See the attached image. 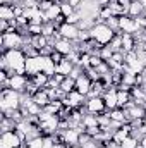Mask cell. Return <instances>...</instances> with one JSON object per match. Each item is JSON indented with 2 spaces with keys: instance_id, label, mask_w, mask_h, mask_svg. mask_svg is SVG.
Listing matches in <instances>:
<instances>
[{
  "instance_id": "1",
  "label": "cell",
  "mask_w": 146,
  "mask_h": 148,
  "mask_svg": "<svg viewBox=\"0 0 146 148\" xmlns=\"http://www.w3.org/2000/svg\"><path fill=\"white\" fill-rule=\"evenodd\" d=\"M21 102H23V93H19V91H16L12 88H2V91H0L2 112L21 109Z\"/></svg>"
},
{
  "instance_id": "2",
  "label": "cell",
  "mask_w": 146,
  "mask_h": 148,
  "mask_svg": "<svg viewBox=\"0 0 146 148\" xmlns=\"http://www.w3.org/2000/svg\"><path fill=\"white\" fill-rule=\"evenodd\" d=\"M115 35H117V31H113L112 28H108L105 23H96L93 26V29H91V36L95 38L96 41H100L102 45H108Z\"/></svg>"
},
{
  "instance_id": "3",
  "label": "cell",
  "mask_w": 146,
  "mask_h": 148,
  "mask_svg": "<svg viewBox=\"0 0 146 148\" xmlns=\"http://www.w3.org/2000/svg\"><path fill=\"white\" fill-rule=\"evenodd\" d=\"M26 140H23L16 131H9V133H2L0 138V148H19Z\"/></svg>"
},
{
  "instance_id": "4",
  "label": "cell",
  "mask_w": 146,
  "mask_h": 148,
  "mask_svg": "<svg viewBox=\"0 0 146 148\" xmlns=\"http://www.w3.org/2000/svg\"><path fill=\"white\" fill-rule=\"evenodd\" d=\"M86 109L88 114H95V115H102L107 112V105H105V100L103 97H91L86 100Z\"/></svg>"
},
{
  "instance_id": "5",
  "label": "cell",
  "mask_w": 146,
  "mask_h": 148,
  "mask_svg": "<svg viewBox=\"0 0 146 148\" xmlns=\"http://www.w3.org/2000/svg\"><path fill=\"white\" fill-rule=\"evenodd\" d=\"M119 31L120 33H131V35H134V33L139 31V26H138V23H136L134 17H131V16H120L119 17Z\"/></svg>"
},
{
  "instance_id": "6",
  "label": "cell",
  "mask_w": 146,
  "mask_h": 148,
  "mask_svg": "<svg viewBox=\"0 0 146 148\" xmlns=\"http://www.w3.org/2000/svg\"><path fill=\"white\" fill-rule=\"evenodd\" d=\"M86 100H88V97H84L83 93H79L77 90H72L71 93H67V97L62 100L64 102V105L67 107H74V109H79V107H83L84 103H86Z\"/></svg>"
},
{
  "instance_id": "7",
  "label": "cell",
  "mask_w": 146,
  "mask_h": 148,
  "mask_svg": "<svg viewBox=\"0 0 146 148\" xmlns=\"http://www.w3.org/2000/svg\"><path fill=\"white\" fill-rule=\"evenodd\" d=\"M91 88H93V81H91V77H89L86 73L81 74V76L76 79V90H77L79 93H83L84 97H88V95H89Z\"/></svg>"
},
{
  "instance_id": "8",
  "label": "cell",
  "mask_w": 146,
  "mask_h": 148,
  "mask_svg": "<svg viewBox=\"0 0 146 148\" xmlns=\"http://www.w3.org/2000/svg\"><path fill=\"white\" fill-rule=\"evenodd\" d=\"M59 33L62 35V38H65V40H71V41H76L77 36H79V28L76 26V24H62L60 28H59Z\"/></svg>"
},
{
  "instance_id": "9",
  "label": "cell",
  "mask_w": 146,
  "mask_h": 148,
  "mask_svg": "<svg viewBox=\"0 0 146 148\" xmlns=\"http://www.w3.org/2000/svg\"><path fill=\"white\" fill-rule=\"evenodd\" d=\"M103 100H105L107 110H112V109H117L119 107V103H117V88L115 86H110L108 90H105Z\"/></svg>"
},
{
  "instance_id": "10",
  "label": "cell",
  "mask_w": 146,
  "mask_h": 148,
  "mask_svg": "<svg viewBox=\"0 0 146 148\" xmlns=\"http://www.w3.org/2000/svg\"><path fill=\"white\" fill-rule=\"evenodd\" d=\"M55 50L57 52H60L62 55H69L71 52L74 50V41H71V40H65V38H60L57 43H55Z\"/></svg>"
},
{
  "instance_id": "11",
  "label": "cell",
  "mask_w": 146,
  "mask_h": 148,
  "mask_svg": "<svg viewBox=\"0 0 146 148\" xmlns=\"http://www.w3.org/2000/svg\"><path fill=\"white\" fill-rule=\"evenodd\" d=\"M129 102H132V95L131 90H124V88H117V103L120 109H124Z\"/></svg>"
},
{
  "instance_id": "12",
  "label": "cell",
  "mask_w": 146,
  "mask_h": 148,
  "mask_svg": "<svg viewBox=\"0 0 146 148\" xmlns=\"http://www.w3.org/2000/svg\"><path fill=\"white\" fill-rule=\"evenodd\" d=\"M79 136H81V133L77 131V129H72V127H69V129H65L64 131V143H67V145H79Z\"/></svg>"
},
{
  "instance_id": "13",
  "label": "cell",
  "mask_w": 146,
  "mask_h": 148,
  "mask_svg": "<svg viewBox=\"0 0 146 148\" xmlns=\"http://www.w3.org/2000/svg\"><path fill=\"white\" fill-rule=\"evenodd\" d=\"M145 14V7H143V3L139 2V0H132L131 2V5H129V9H127V16H131V17H139V16H143Z\"/></svg>"
},
{
  "instance_id": "14",
  "label": "cell",
  "mask_w": 146,
  "mask_h": 148,
  "mask_svg": "<svg viewBox=\"0 0 146 148\" xmlns=\"http://www.w3.org/2000/svg\"><path fill=\"white\" fill-rule=\"evenodd\" d=\"M33 100L36 102V103L40 105V107H41V109H45V107H46V105H48V103L52 102L45 88H41V90H38L36 93H35V97H33Z\"/></svg>"
},
{
  "instance_id": "15",
  "label": "cell",
  "mask_w": 146,
  "mask_h": 148,
  "mask_svg": "<svg viewBox=\"0 0 146 148\" xmlns=\"http://www.w3.org/2000/svg\"><path fill=\"white\" fill-rule=\"evenodd\" d=\"M72 69H74V64L65 57L60 64H57L55 66V73L57 74H64V76H69V74L72 73Z\"/></svg>"
},
{
  "instance_id": "16",
  "label": "cell",
  "mask_w": 146,
  "mask_h": 148,
  "mask_svg": "<svg viewBox=\"0 0 146 148\" xmlns=\"http://www.w3.org/2000/svg\"><path fill=\"white\" fill-rule=\"evenodd\" d=\"M16 124H17V122H14L10 117H7V115L2 114V121H0V131H2V133L16 131Z\"/></svg>"
},
{
  "instance_id": "17",
  "label": "cell",
  "mask_w": 146,
  "mask_h": 148,
  "mask_svg": "<svg viewBox=\"0 0 146 148\" xmlns=\"http://www.w3.org/2000/svg\"><path fill=\"white\" fill-rule=\"evenodd\" d=\"M0 19H5V21H14L16 19L12 5H0Z\"/></svg>"
},
{
  "instance_id": "18",
  "label": "cell",
  "mask_w": 146,
  "mask_h": 148,
  "mask_svg": "<svg viewBox=\"0 0 146 148\" xmlns=\"http://www.w3.org/2000/svg\"><path fill=\"white\" fill-rule=\"evenodd\" d=\"M62 91H65V93H71L72 90H76V79L71 77V76H65V79L60 83V86H59Z\"/></svg>"
},
{
  "instance_id": "19",
  "label": "cell",
  "mask_w": 146,
  "mask_h": 148,
  "mask_svg": "<svg viewBox=\"0 0 146 148\" xmlns=\"http://www.w3.org/2000/svg\"><path fill=\"white\" fill-rule=\"evenodd\" d=\"M83 124H84V127H95V126H100V124H98V115H95V114H86L84 119H83Z\"/></svg>"
},
{
  "instance_id": "20",
  "label": "cell",
  "mask_w": 146,
  "mask_h": 148,
  "mask_svg": "<svg viewBox=\"0 0 146 148\" xmlns=\"http://www.w3.org/2000/svg\"><path fill=\"white\" fill-rule=\"evenodd\" d=\"M28 31H29V35H31V36H35V35H43V24H38V23H29Z\"/></svg>"
},
{
  "instance_id": "21",
  "label": "cell",
  "mask_w": 146,
  "mask_h": 148,
  "mask_svg": "<svg viewBox=\"0 0 146 148\" xmlns=\"http://www.w3.org/2000/svg\"><path fill=\"white\" fill-rule=\"evenodd\" d=\"M60 10H62V14H64L65 17L76 12V9H74V7L71 5V3H69V2H67V0H64V2L60 3Z\"/></svg>"
},
{
  "instance_id": "22",
  "label": "cell",
  "mask_w": 146,
  "mask_h": 148,
  "mask_svg": "<svg viewBox=\"0 0 146 148\" xmlns=\"http://www.w3.org/2000/svg\"><path fill=\"white\" fill-rule=\"evenodd\" d=\"M113 55V50H112V47L110 45H103V48L100 50V57L107 62V60H110V57Z\"/></svg>"
},
{
  "instance_id": "23",
  "label": "cell",
  "mask_w": 146,
  "mask_h": 148,
  "mask_svg": "<svg viewBox=\"0 0 146 148\" xmlns=\"http://www.w3.org/2000/svg\"><path fill=\"white\" fill-rule=\"evenodd\" d=\"M138 143H139V141H138L136 138L127 136V138L122 141V145H120V147H122V148H136V147H138Z\"/></svg>"
},
{
  "instance_id": "24",
  "label": "cell",
  "mask_w": 146,
  "mask_h": 148,
  "mask_svg": "<svg viewBox=\"0 0 146 148\" xmlns=\"http://www.w3.org/2000/svg\"><path fill=\"white\" fill-rule=\"evenodd\" d=\"M105 24H107L108 28H112L113 31H117V33H119V17H117V16H112L110 19H107V21H105Z\"/></svg>"
},
{
  "instance_id": "25",
  "label": "cell",
  "mask_w": 146,
  "mask_h": 148,
  "mask_svg": "<svg viewBox=\"0 0 146 148\" xmlns=\"http://www.w3.org/2000/svg\"><path fill=\"white\" fill-rule=\"evenodd\" d=\"M79 21H81V16H79V12H77V10H76L74 14H71V16H67V17H65V23H67V24H76V26H77V24H79Z\"/></svg>"
},
{
  "instance_id": "26",
  "label": "cell",
  "mask_w": 146,
  "mask_h": 148,
  "mask_svg": "<svg viewBox=\"0 0 146 148\" xmlns=\"http://www.w3.org/2000/svg\"><path fill=\"white\" fill-rule=\"evenodd\" d=\"M64 59H65V55H62V53H60V52H57V50H53V53L50 55V60H52L55 66H57V64H60Z\"/></svg>"
},
{
  "instance_id": "27",
  "label": "cell",
  "mask_w": 146,
  "mask_h": 148,
  "mask_svg": "<svg viewBox=\"0 0 146 148\" xmlns=\"http://www.w3.org/2000/svg\"><path fill=\"white\" fill-rule=\"evenodd\" d=\"M102 62H105L100 55H91V59H89V67H93V69H96Z\"/></svg>"
},
{
  "instance_id": "28",
  "label": "cell",
  "mask_w": 146,
  "mask_h": 148,
  "mask_svg": "<svg viewBox=\"0 0 146 148\" xmlns=\"http://www.w3.org/2000/svg\"><path fill=\"white\" fill-rule=\"evenodd\" d=\"M53 3H57V2H53V0H40V10H43V12H46Z\"/></svg>"
},
{
  "instance_id": "29",
  "label": "cell",
  "mask_w": 146,
  "mask_h": 148,
  "mask_svg": "<svg viewBox=\"0 0 146 148\" xmlns=\"http://www.w3.org/2000/svg\"><path fill=\"white\" fill-rule=\"evenodd\" d=\"M139 143H141V145H143V147L146 148V134L143 136V138H141V141H139Z\"/></svg>"
},
{
  "instance_id": "30",
  "label": "cell",
  "mask_w": 146,
  "mask_h": 148,
  "mask_svg": "<svg viewBox=\"0 0 146 148\" xmlns=\"http://www.w3.org/2000/svg\"><path fill=\"white\" fill-rule=\"evenodd\" d=\"M143 127H145V133H146V117L143 119Z\"/></svg>"
},
{
  "instance_id": "31",
  "label": "cell",
  "mask_w": 146,
  "mask_h": 148,
  "mask_svg": "<svg viewBox=\"0 0 146 148\" xmlns=\"http://www.w3.org/2000/svg\"><path fill=\"white\" fill-rule=\"evenodd\" d=\"M141 3H143V7H145V10H146V0H139Z\"/></svg>"
},
{
  "instance_id": "32",
  "label": "cell",
  "mask_w": 146,
  "mask_h": 148,
  "mask_svg": "<svg viewBox=\"0 0 146 148\" xmlns=\"http://www.w3.org/2000/svg\"><path fill=\"white\" fill-rule=\"evenodd\" d=\"M136 148H145V147H143V145H141V143H138V147H136Z\"/></svg>"
},
{
  "instance_id": "33",
  "label": "cell",
  "mask_w": 146,
  "mask_h": 148,
  "mask_svg": "<svg viewBox=\"0 0 146 148\" xmlns=\"http://www.w3.org/2000/svg\"><path fill=\"white\" fill-rule=\"evenodd\" d=\"M72 148H83V147H81V145H74Z\"/></svg>"
}]
</instances>
